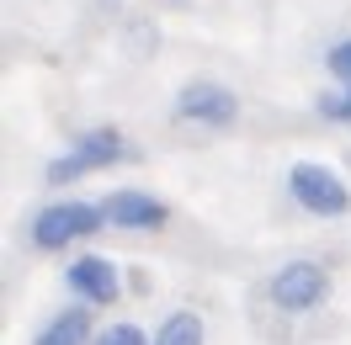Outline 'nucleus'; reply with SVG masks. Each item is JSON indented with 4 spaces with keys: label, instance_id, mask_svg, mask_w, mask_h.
<instances>
[{
    "label": "nucleus",
    "instance_id": "nucleus-11",
    "mask_svg": "<svg viewBox=\"0 0 351 345\" xmlns=\"http://www.w3.org/2000/svg\"><path fill=\"white\" fill-rule=\"evenodd\" d=\"M90 345H154V340L138 329V324H107V329H101Z\"/></svg>",
    "mask_w": 351,
    "mask_h": 345
},
{
    "label": "nucleus",
    "instance_id": "nucleus-7",
    "mask_svg": "<svg viewBox=\"0 0 351 345\" xmlns=\"http://www.w3.org/2000/svg\"><path fill=\"white\" fill-rule=\"evenodd\" d=\"M107 223L112 229H128V234H154V229H165L171 223V207L149 192H112L107 202Z\"/></svg>",
    "mask_w": 351,
    "mask_h": 345
},
{
    "label": "nucleus",
    "instance_id": "nucleus-3",
    "mask_svg": "<svg viewBox=\"0 0 351 345\" xmlns=\"http://www.w3.org/2000/svg\"><path fill=\"white\" fill-rule=\"evenodd\" d=\"M96 229H107V207H90V202H48L43 213L32 218V244H38V250H64L75 239H90Z\"/></svg>",
    "mask_w": 351,
    "mask_h": 345
},
{
    "label": "nucleus",
    "instance_id": "nucleus-2",
    "mask_svg": "<svg viewBox=\"0 0 351 345\" xmlns=\"http://www.w3.org/2000/svg\"><path fill=\"white\" fill-rule=\"evenodd\" d=\"M266 298H271V308H282V314H314L330 298V271L319 260H287L282 271H271Z\"/></svg>",
    "mask_w": 351,
    "mask_h": 345
},
{
    "label": "nucleus",
    "instance_id": "nucleus-12",
    "mask_svg": "<svg viewBox=\"0 0 351 345\" xmlns=\"http://www.w3.org/2000/svg\"><path fill=\"white\" fill-rule=\"evenodd\" d=\"M325 69L335 75V80H351V38H341V43L325 53Z\"/></svg>",
    "mask_w": 351,
    "mask_h": 345
},
{
    "label": "nucleus",
    "instance_id": "nucleus-6",
    "mask_svg": "<svg viewBox=\"0 0 351 345\" xmlns=\"http://www.w3.org/2000/svg\"><path fill=\"white\" fill-rule=\"evenodd\" d=\"M64 287H69L80 303H90V308H107V303L123 298V277H117V266H112L107 255H80V260H69Z\"/></svg>",
    "mask_w": 351,
    "mask_h": 345
},
{
    "label": "nucleus",
    "instance_id": "nucleus-1",
    "mask_svg": "<svg viewBox=\"0 0 351 345\" xmlns=\"http://www.w3.org/2000/svg\"><path fill=\"white\" fill-rule=\"evenodd\" d=\"M287 192L314 218H346L351 213V186L330 170V165H314V159H304V165L287 170Z\"/></svg>",
    "mask_w": 351,
    "mask_h": 345
},
{
    "label": "nucleus",
    "instance_id": "nucleus-4",
    "mask_svg": "<svg viewBox=\"0 0 351 345\" xmlns=\"http://www.w3.org/2000/svg\"><path fill=\"white\" fill-rule=\"evenodd\" d=\"M128 138L117 128H90V133H80L75 138V149L69 154H59L53 165H48V181L53 186H69V181H80L86 170H101V165H117V159H128Z\"/></svg>",
    "mask_w": 351,
    "mask_h": 345
},
{
    "label": "nucleus",
    "instance_id": "nucleus-13",
    "mask_svg": "<svg viewBox=\"0 0 351 345\" xmlns=\"http://www.w3.org/2000/svg\"><path fill=\"white\" fill-rule=\"evenodd\" d=\"M176 5H181V0H176Z\"/></svg>",
    "mask_w": 351,
    "mask_h": 345
},
{
    "label": "nucleus",
    "instance_id": "nucleus-5",
    "mask_svg": "<svg viewBox=\"0 0 351 345\" xmlns=\"http://www.w3.org/2000/svg\"><path fill=\"white\" fill-rule=\"evenodd\" d=\"M171 112L181 123H197V128H229L234 117H240V96L219 80H192V86L176 90Z\"/></svg>",
    "mask_w": 351,
    "mask_h": 345
},
{
    "label": "nucleus",
    "instance_id": "nucleus-9",
    "mask_svg": "<svg viewBox=\"0 0 351 345\" xmlns=\"http://www.w3.org/2000/svg\"><path fill=\"white\" fill-rule=\"evenodd\" d=\"M202 340H208V329H202V319L192 308H176L171 319L154 329V345H202Z\"/></svg>",
    "mask_w": 351,
    "mask_h": 345
},
{
    "label": "nucleus",
    "instance_id": "nucleus-8",
    "mask_svg": "<svg viewBox=\"0 0 351 345\" xmlns=\"http://www.w3.org/2000/svg\"><path fill=\"white\" fill-rule=\"evenodd\" d=\"M90 308H64V314H53L48 329L38 335V345H90Z\"/></svg>",
    "mask_w": 351,
    "mask_h": 345
},
{
    "label": "nucleus",
    "instance_id": "nucleus-10",
    "mask_svg": "<svg viewBox=\"0 0 351 345\" xmlns=\"http://www.w3.org/2000/svg\"><path fill=\"white\" fill-rule=\"evenodd\" d=\"M314 107H319V117H325V123H351V80H341L335 90H325Z\"/></svg>",
    "mask_w": 351,
    "mask_h": 345
}]
</instances>
